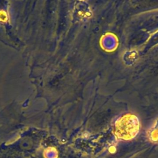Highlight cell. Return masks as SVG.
I'll return each mask as SVG.
<instances>
[{"label": "cell", "instance_id": "6da1fadb", "mask_svg": "<svg viewBox=\"0 0 158 158\" xmlns=\"http://www.w3.org/2000/svg\"><path fill=\"white\" fill-rule=\"evenodd\" d=\"M7 15L4 11H0V20L5 22L7 20Z\"/></svg>", "mask_w": 158, "mask_h": 158}]
</instances>
